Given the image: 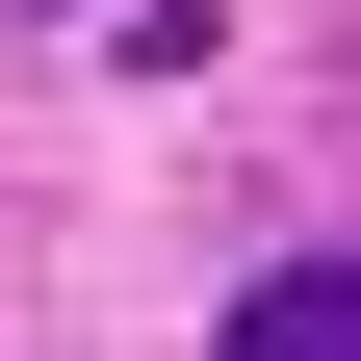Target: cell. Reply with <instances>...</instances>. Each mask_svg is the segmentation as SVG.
Wrapping results in <instances>:
<instances>
[{
	"instance_id": "1",
	"label": "cell",
	"mask_w": 361,
	"mask_h": 361,
	"mask_svg": "<svg viewBox=\"0 0 361 361\" xmlns=\"http://www.w3.org/2000/svg\"><path fill=\"white\" fill-rule=\"evenodd\" d=\"M207 361H361V258H284V284H233V336Z\"/></svg>"
}]
</instances>
